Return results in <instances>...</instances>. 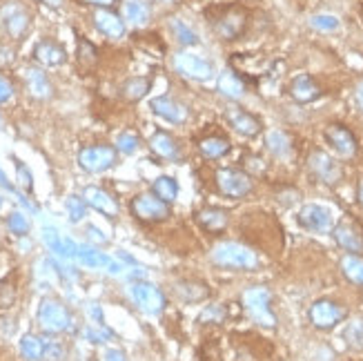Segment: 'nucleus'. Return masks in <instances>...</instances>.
<instances>
[{
	"label": "nucleus",
	"mask_w": 363,
	"mask_h": 361,
	"mask_svg": "<svg viewBox=\"0 0 363 361\" xmlns=\"http://www.w3.org/2000/svg\"><path fill=\"white\" fill-rule=\"evenodd\" d=\"M87 232H90V236H92L94 241H101V243H105V241H107V239L103 236V232H99V230H96V227H90Z\"/></svg>",
	"instance_id": "8fccbe9b"
},
{
	"label": "nucleus",
	"mask_w": 363,
	"mask_h": 361,
	"mask_svg": "<svg viewBox=\"0 0 363 361\" xmlns=\"http://www.w3.org/2000/svg\"><path fill=\"white\" fill-rule=\"evenodd\" d=\"M176 290L183 295L185 301H201L210 295V290L205 288L203 283H194V281H183V283H178Z\"/></svg>",
	"instance_id": "f704fd0d"
},
{
	"label": "nucleus",
	"mask_w": 363,
	"mask_h": 361,
	"mask_svg": "<svg viewBox=\"0 0 363 361\" xmlns=\"http://www.w3.org/2000/svg\"><path fill=\"white\" fill-rule=\"evenodd\" d=\"M297 221L304 230L312 234H328L334 225V216L330 208L319 206V203H306V206L299 210Z\"/></svg>",
	"instance_id": "6e6552de"
},
{
	"label": "nucleus",
	"mask_w": 363,
	"mask_h": 361,
	"mask_svg": "<svg viewBox=\"0 0 363 361\" xmlns=\"http://www.w3.org/2000/svg\"><path fill=\"white\" fill-rule=\"evenodd\" d=\"M118 150L112 146H90L78 152V165L90 174H101L116 165Z\"/></svg>",
	"instance_id": "0eeeda50"
},
{
	"label": "nucleus",
	"mask_w": 363,
	"mask_h": 361,
	"mask_svg": "<svg viewBox=\"0 0 363 361\" xmlns=\"http://www.w3.org/2000/svg\"><path fill=\"white\" fill-rule=\"evenodd\" d=\"M0 29H3L9 38H22L29 29V14L20 5L9 3L0 9Z\"/></svg>",
	"instance_id": "ddd939ff"
},
{
	"label": "nucleus",
	"mask_w": 363,
	"mask_h": 361,
	"mask_svg": "<svg viewBox=\"0 0 363 361\" xmlns=\"http://www.w3.org/2000/svg\"><path fill=\"white\" fill-rule=\"evenodd\" d=\"M346 339L353 348H363V317H357L355 321L348 323Z\"/></svg>",
	"instance_id": "e433bc0d"
},
{
	"label": "nucleus",
	"mask_w": 363,
	"mask_h": 361,
	"mask_svg": "<svg viewBox=\"0 0 363 361\" xmlns=\"http://www.w3.org/2000/svg\"><path fill=\"white\" fill-rule=\"evenodd\" d=\"M339 266H341V272L350 283L363 288V257L361 255H343L341 261H339Z\"/></svg>",
	"instance_id": "cd10ccee"
},
{
	"label": "nucleus",
	"mask_w": 363,
	"mask_h": 361,
	"mask_svg": "<svg viewBox=\"0 0 363 361\" xmlns=\"http://www.w3.org/2000/svg\"><path fill=\"white\" fill-rule=\"evenodd\" d=\"M78 56H80V60L85 65H92V63H96V56H99V52H96V47L90 41L80 38L78 41Z\"/></svg>",
	"instance_id": "a19ab883"
},
{
	"label": "nucleus",
	"mask_w": 363,
	"mask_h": 361,
	"mask_svg": "<svg viewBox=\"0 0 363 361\" xmlns=\"http://www.w3.org/2000/svg\"><path fill=\"white\" fill-rule=\"evenodd\" d=\"M150 148L156 156H161V159H167V161L180 159L178 143L172 134H167V132H156V134L150 139Z\"/></svg>",
	"instance_id": "b1692460"
},
{
	"label": "nucleus",
	"mask_w": 363,
	"mask_h": 361,
	"mask_svg": "<svg viewBox=\"0 0 363 361\" xmlns=\"http://www.w3.org/2000/svg\"><path fill=\"white\" fill-rule=\"evenodd\" d=\"M154 3H159V5H172L174 0H154Z\"/></svg>",
	"instance_id": "5fc2aeb1"
},
{
	"label": "nucleus",
	"mask_w": 363,
	"mask_h": 361,
	"mask_svg": "<svg viewBox=\"0 0 363 361\" xmlns=\"http://www.w3.org/2000/svg\"><path fill=\"white\" fill-rule=\"evenodd\" d=\"M11 94H14V87H11V83L7 78L0 76V103H5L11 99Z\"/></svg>",
	"instance_id": "a18cd8bd"
},
{
	"label": "nucleus",
	"mask_w": 363,
	"mask_h": 361,
	"mask_svg": "<svg viewBox=\"0 0 363 361\" xmlns=\"http://www.w3.org/2000/svg\"><path fill=\"white\" fill-rule=\"evenodd\" d=\"M169 29H172V34H174V38L180 43V45H199V36H197V31L192 29L187 22H183L180 18H174L172 22H169Z\"/></svg>",
	"instance_id": "72a5a7b5"
},
{
	"label": "nucleus",
	"mask_w": 363,
	"mask_h": 361,
	"mask_svg": "<svg viewBox=\"0 0 363 361\" xmlns=\"http://www.w3.org/2000/svg\"><path fill=\"white\" fill-rule=\"evenodd\" d=\"M63 357H65L63 346L56 344V341H47V346H45V359L47 361H60Z\"/></svg>",
	"instance_id": "79ce46f5"
},
{
	"label": "nucleus",
	"mask_w": 363,
	"mask_h": 361,
	"mask_svg": "<svg viewBox=\"0 0 363 361\" xmlns=\"http://www.w3.org/2000/svg\"><path fill=\"white\" fill-rule=\"evenodd\" d=\"M16 174H18V180H20V185L25 187V190H31V172L27 170V165L25 163H20L16 161Z\"/></svg>",
	"instance_id": "37998d69"
},
{
	"label": "nucleus",
	"mask_w": 363,
	"mask_h": 361,
	"mask_svg": "<svg viewBox=\"0 0 363 361\" xmlns=\"http://www.w3.org/2000/svg\"><path fill=\"white\" fill-rule=\"evenodd\" d=\"M197 221L203 230L208 232H221L227 225V212L221 208H203L201 212H197Z\"/></svg>",
	"instance_id": "a878e982"
},
{
	"label": "nucleus",
	"mask_w": 363,
	"mask_h": 361,
	"mask_svg": "<svg viewBox=\"0 0 363 361\" xmlns=\"http://www.w3.org/2000/svg\"><path fill=\"white\" fill-rule=\"evenodd\" d=\"M94 25L96 29H99L101 34H105L107 38H112V41H118V38H123L125 36V22L120 20L116 14H112V11H107V9H99L94 14Z\"/></svg>",
	"instance_id": "412c9836"
},
{
	"label": "nucleus",
	"mask_w": 363,
	"mask_h": 361,
	"mask_svg": "<svg viewBox=\"0 0 363 361\" xmlns=\"http://www.w3.org/2000/svg\"><path fill=\"white\" fill-rule=\"evenodd\" d=\"M87 337H90V339H94L96 344H99V341L105 339V337H110V332H94V330H87Z\"/></svg>",
	"instance_id": "de8ad7c7"
},
{
	"label": "nucleus",
	"mask_w": 363,
	"mask_h": 361,
	"mask_svg": "<svg viewBox=\"0 0 363 361\" xmlns=\"http://www.w3.org/2000/svg\"><path fill=\"white\" fill-rule=\"evenodd\" d=\"M129 292H131V299H134V304L143 312H148V315H159V312H163L165 297L156 285H152L148 281H136V283H131Z\"/></svg>",
	"instance_id": "f8f14e48"
},
{
	"label": "nucleus",
	"mask_w": 363,
	"mask_h": 361,
	"mask_svg": "<svg viewBox=\"0 0 363 361\" xmlns=\"http://www.w3.org/2000/svg\"><path fill=\"white\" fill-rule=\"evenodd\" d=\"M74 257L87 268H105L107 272H112V274H118L120 270H123L116 261H112L107 255H103V252H99L96 248H90V246L74 243Z\"/></svg>",
	"instance_id": "f3484780"
},
{
	"label": "nucleus",
	"mask_w": 363,
	"mask_h": 361,
	"mask_svg": "<svg viewBox=\"0 0 363 361\" xmlns=\"http://www.w3.org/2000/svg\"><path fill=\"white\" fill-rule=\"evenodd\" d=\"M219 92L225 96V99H241L245 94V83L241 80L234 71H223L221 78H219Z\"/></svg>",
	"instance_id": "c85d7f7f"
},
{
	"label": "nucleus",
	"mask_w": 363,
	"mask_h": 361,
	"mask_svg": "<svg viewBox=\"0 0 363 361\" xmlns=\"http://www.w3.org/2000/svg\"><path fill=\"white\" fill-rule=\"evenodd\" d=\"M152 112L156 116H161L163 120H167V123H172V125H183L187 120V116H190L187 107L180 105L174 99H169V96H159V99H154L152 101Z\"/></svg>",
	"instance_id": "dca6fc26"
},
{
	"label": "nucleus",
	"mask_w": 363,
	"mask_h": 361,
	"mask_svg": "<svg viewBox=\"0 0 363 361\" xmlns=\"http://www.w3.org/2000/svg\"><path fill=\"white\" fill-rule=\"evenodd\" d=\"M348 317V310L332 299H317L308 310V319L317 330H332Z\"/></svg>",
	"instance_id": "20e7f679"
},
{
	"label": "nucleus",
	"mask_w": 363,
	"mask_h": 361,
	"mask_svg": "<svg viewBox=\"0 0 363 361\" xmlns=\"http://www.w3.org/2000/svg\"><path fill=\"white\" fill-rule=\"evenodd\" d=\"M227 123L234 132H239V134L245 136V139L257 136L261 132V120L254 114L241 110V107H229L227 110Z\"/></svg>",
	"instance_id": "a211bd4d"
},
{
	"label": "nucleus",
	"mask_w": 363,
	"mask_h": 361,
	"mask_svg": "<svg viewBox=\"0 0 363 361\" xmlns=\"http://www.w3.org/2000/svg\"><path fill=\"white\" fill-rule=\"evenodd\" d=\"M265 146H268L270 154L276 156V159H287L290 154H292V141L281 129H272L268 132V136H265Z\"/></svg>",
	"instance_id": "bb28decb"
},
{
	"label": "nucleus",
	"mask_w": 363,
	"mask_h": 361,
	"mask_svg": "<svg viewBox=\"0 0 363 361\" xmlns=\"http://www.w3.org/2000/svg\"><path fill=\"white\" fill-rule=\"evenodd\" d=\"M38 323L45 332L60 334L71 328V312L56 299H45L41 301L38 308Z\"/></svg>",
	"instance_id": "423d86ee"
},
{
	"label": "nucleus",
	"mask_w": 363,
	"mask_h": 361,
	"mask_svg": "<svg viewBox=\"0 0 363 361\" xmlns=\"http://www.w3.org/2000/svg\"><path fill=\"white\" fill-rule=\"evenodd\" d=\"M129 210L134 214V219L143 221V223H161V221H167L169 219V206L159 199L152 192H145V194H138L131 199L129 203Z\"/></svg>",
	"instance_id": "39448f33"
},
{
	"label": "nucleus",
	"mask_w": 363,
	"mask_h": 361,
	"mask_svg": "<svg viewBox=\"0 0 363 361\" xmlns=\"http://www.w3.org/2000/svg\"><path fill=\"white\" fill-rule=\"evenodd\" d=\"M141 146V141L136 134H131V132H123V134H118L116 139V150L123 152V154H134Z\"/></svg>",
	"instance_id": "ea45409f"
},
{
	"label": "nucleus",
	"mask_w": 363,
	"mask_h": 361,
	"mask_svg": "<svg viewBox=\"0 0 363 361\" xmlns=\"http://www.w3.org/2000/svg\"><path fill=\"white\" fill-rule=\"evenodd\" d=\"M361 14H363V9H361Z\"/></svg>",
	"instance_id": "4d7b16f0"
},
{
	"label": "nucleus",
	"mask_w": 363,
	"mask_h": 361,
	"mask_svg": "<svg viewBox=\"0 0 363 361\" xmlns=\"http://www.w3.org/2000/svg\"><path fill=\"white\" fill-rule=\"evenodd\" d=\"M174 69L180 76L192 78V80H210L214 76L212 60L203 58L199 54H190V52L174 56Z\"/></svg>",
	"instance_id": "1a4fd4ad"
},
{
	"label": "nucleus",
	"mask_w": 363,
	"mask_h": 361,
	"mask_svg": "<svg viewBox=\"0 0 363 361\" xmlns=\"http://www.w3.org/2000/svg\"><path fill=\"white\" fill-rule=\"evenodd\" d=\"M212 261L221 268H232V270H252L257 268V255L248 248L227 241V243H219L212 250Z\"/></svg>",
	"instance_id": "f257e3e1"
},
{
	"label": "nucleus",
	"mask_w": 363,
	"mask_h": 361,
	"mask_svg": "<svg viewBox=\"0 0 363 361\" xmlns=\"http://www.w3.org/2000/svg\"><path fill=\"white\" fill-rule=\"evenodd\" d=\"M310 25L317 31H336L341 27V20H339L334 14H314L310 18Z\"/></svg>",
	"instance_id": "c9c22d12"
},
{
	"label": "nucleus",
	"mask_w": 363,
	"mask_h": 361,
	"mask_svg": "<svg viewBox=\"0 0 363 361\" xmlns=\"http://www.w3.org/2000/svg\"><path fill=\"white\" fill-rule=\"evenodd\" d=\"M334 241L348 252V255H363V234L353 223H348V221L339 223L334 227Z\"/></svg>",
	"instance_id": "aec40b11"
},
{
	"label": "nucleus",
	"mask_w": 363,
	"mask_h": 361,
	"mask_svg": "<svg viewBox=\"0 0 363 361\" xmlns=\"http://www.w3.org/2000/svg\"><path fill=\"white\" fill-rule=\"evenodd\" d=\"M14 304V290L9 285H0V308H9Z\"/></svg>",
	"instance_id": "c03bdc74"
},
{
	"label": "nucleus",
	"mask_w": 363,
	"mask_h": 361,
	"mask_svg": "<svg viewBox=\"0 0 363 361\" xmlns=\"http://www.w3.org/2000/svg\"><path fill=\"white\" fill-rule=\"evenodd\" d=\"M357 199H359V203L363 206V178H361V183H359V190H357Z\"/></svg>",
	"instance_id": "864d4df0"
},
{
	"label": "nucleus",
	"mask_w": 363,
	"mask_h": 361,
	"mask_svg": "<svg viewBox=\"0 0 363 361\" xmlns=\"http://www.w3.org/2000/svg\"><path fill=\"white\" fill-rule=\"evenodd\" d=\"M287 94H290V99H292L294 103L308 105V103L319 99V96H321V87H319V83L314 80L310 74H299V76H294L292 80H290Z\"/></svg>",
	"instance_id": "2eb2a0df"
},
{
	"label": "nucleus",
	"mask_w": 363,
	"mask_h": 361,
	"mask_svg": "<svg viewBox=\"0 0 363 361\" xmlns=\"http://www.w3.org/2000/svg\"><path fill=\"white\" fill-rule=\"evenodd\" d=\"M245 25H248V11L236 5L223 7L221 14L212 18L214 34L221 41H236L245 31Z\"/></svg>",
	"instance_id": "7ed1b4c3"
},
{
	"label": "nucleus",
	"mask_w": 363,
	"mask_h": 361,
	"mask_svg": "<svg viewBox=\"0 0 363 361\" xmlns=\"http://www.w3.org/2000/svg\"><path fill=\"white\" fill-rule=\"evenodd\" d=\"M216 185H219L221 194L229 199H243L254 187L252 176L243 170H219L216 172Z\"/></svg>",
	"instance_id": "9d476101"
},
{
	"label": "nucleus",
	"mask_w": 363,
	"mask_h": 361,
	"mask_svg": "<svg viewBox=\"0 0 363 361\" xmlns=\"http://www.w3.org/2000/svg\"><path fill=\"white\" fill-rule=\"evenodd\" d=\"M355 103H357V107L363 112V78L357 83V87H355Z\"/></svg>",
	"instance_id": "49530a36"
},
{
	"label": "nucleus",
	"mask_w": 363,
	"mask_h": 361,
	"mask_svg": "<svg viewBox=\"0 0 363 361\" xmlns=\"http://www.w3.org/2000/svg\"><path fill=\"white\" fill-rule=\"evenodd\" d=\"M152 192L159 199H163L165 203H172L176 199V194H178V183H176L174 176H159L154 180Z\"/></svg>",
	"instance_id": "473e14b6"
},
{
	"label": "nucleus",
	"mask_w": 363,
	"mask_h": 361,
	"mask_svg": "<svg viewBox=\"0 0 363 361\" xmlns=\"http://www.w3.org/2000/svg\"><path fill=\"white\" fill-rule=\"evenodd\" d=\"M0 206H3V199H0Z\"/></svg>",
	"instance_id": "6e6d98bb"
},
{
	"label": "nucleus",
	"mask_w": 363,
	"mask_h": 361,
	"mask_svg": "<svg viewBox=\"0 0 363 361\" xmlns=\"http://www.w3.org/2000/svg\"><path fill=\"white\" fill-rule=\"evenodd\" d=\"M123 18L134 27H143L150 22V5L145 0H123Z\"/></svg>",
	"instance_id": "393cba45"
},
{
	"label": "nucleus",
	"mask_w": 363,
	"mask_h": 361,
	"mask_svg": "<svg viewBox=\"0 0 363 361\" xmlns=\"http://www.w3.org/2000/svg\"><path fill=\"white\" fill-rule=\"evenodd\" d=\"M7 227H9V232H11V234H16V236H25V234L29 232V221H27V216H25V214L14 212V214H9Z\"/></svg>",
	"instance_id": "58836bf2"
},
{
	"label": "nucleus",
	"mask_w": 363,
	"mask_h": 361,
	"mask_svg": "<svg viewBox=\"0 0 363 361\" xmlns=\"http://www.w3.org/2000/svg\"><path fill=\"white\" fill-rule=\"evenodd\" d=\"M199 150L205 159H221L229 152V141L223 136H208L199 143Z\"/></svg>",
	"instance_id": "7c9ffc66"
},
{
	"label": "nucleus",
	"mask_w": 363,
	"mask_h": 361,
	"mask_svg": "<svg viewBox=\"0 0 363 361\" xmlns=\"http://www.w3.org/2000/svg\"><path fill=\"white\" fill-rule=\"evenodd\" d=\"M65 208L69 212V219L71 223H78L83 216H85V210H87V203H85L83 197H76V194H71L67 201H65Z\"/></svg>",
	"instance_id": "4c0bfd02"
},
{
	"label": "nucleus",
	"mask_w": 363,
	"mask_h": 361,
	"mask_svg": "<svg viewBox=\"0 0 363 361\" xmlns=\"http://www.w3.org/2000/svg\"><path fill=\"white\" fill-rule=\"evenodd\" d=\"M87 3H90V5H96V7H103V9H105V7H112V5H114V0H87Z\"/></svg>",
	"instance_id": "3c124183"
},
{
	"label": "nucleus",
	"mask_w": 363,
	"mask_h": 361,
	"mask_svg": "<svg viewBox=\"0 0 363 361\" xmlns=\"http://www.w3.org/2000/svg\"><path fill=\"white\" fill-rule=\"evenodd\" d=\"M261 163V159H257V156H250V165L248 167H254V170H263V165H257Z\"/></svg>",
	"instance_id": "603ef678"
},
{
	"label": "nucleus",
	"mask_w": 363,
	"mask_h": 361,
	"mask_svg": "<svg viewBox=\"0 0 363 361\" xmlns=\"http://www.w3.org/2000/svg\"><path fill=\"white\" fill-rule=\"evenodd\" d=\"M34 58L38 60L41 65L58 67V65H63L65 60H67V54H65V50L58 43H54V41H41L38 45H36V50H34Z\"/></svg>",
	"instance_id": "5701e85b"
},
{
	"label": "nucleus",
	"mask_w": 363,
	"mask_h": 361,
	"mask_svg": "<svg viewBox=\"0 0 363 361\" xmlns=\"http://www.w3.org/2000/svg\"><path fill=\"white\" fill-rule=\"evenodd\" d=\"M323 139L330 146V150L339 156V159H353V156L357 154V150H359L357 136L346 125H339V123L328 125L323 132Z\"/></svg>",
	"instance_id": "9b49d317"
},
{
	"label": "nucleus",
	"mask_w": 363,
	"mask_h": 361,
	"mask_svg": "<svg viewBox=\"0 0 363 361\" xmlns=\"http://www.w3.org/2000/svg\"><path fill=\"white\" fill-rule=\"evenodd\" d=\"M308 167H310V172L314 176H317L319 180H323V183H328V185H334V183L341 180V165H339L336 159H332L330 154H325L321 150H314L310 154Z\"/></svg>",
	"instance_id": "4468645a"
},
{
	"label": "nucleus",
	"mask_w": 363,
	"mask_h": 361,
	"mask_svg": "<svg viewBox=\"0 0 363 361\" xmlns=\"http://www.w3.org/2000/svg\"><path fill=\"white\" fill-rule=\"evenodd\" d=\"M22 76H25L27 90H29V94L34 96V99L50 101L52 96H54V85H52V80L47 78V74H45L43 69H38V67H27Z\"/></svg>",
	"instance_id": "6ab92c4d"
},
{
	"label": "nucleus",
	"mask_w": 363,
	"mask_h": 361,
	"mask_svg": "<svg viewBox=\"0 0 363 361\" xmlns=\"http://www.w3.org/2000/svg\"><path fill=\"white\" fill-rule=\"evenodd\" d=\"M150 87H152V80L150 78L134 76V78H129V80L123 83V87H120V94H123V99L136 103V101H141L143 96L150 92Z\"/></svg>",
	"instance_id": "c756f323"
},
{
	"label": "nucleus",
	"mask_w": 363,
	"mask_h": 361,
	"mask_svg": "<svg viewBox=\"0 0 363 361\" xmlns=\"http://www.w3.org/2000/svg\"><path fill=\"white\" fill-rule=\"evenodd\" d=\"M243 304H245V310H248V315L261 323V326L265 328H274L276 326V317H274V312H272V295L268 288H263V285H254L250 288V290L243 292Z\"/></svg>",
	"instance_id": "f03ea898"
},
{
	"label": "nucleus",
	"mask_w": 363,
	"mask_h": 361,
	"mask_svg": "<svg viewBox=\"0 0 363 361\" xmlns=\"http://www.w3.org/2000/svg\"><path fill=\"white\" fill-rule=\"evenodd\" d=\"M83 199H85V203H87V206H92L94 210H99L105 216H116L118 214L116 201L110 194H107L105 190H101V187H94V185L85 187L83 190Z\"/></svg>",
	"instance_id": "4be33fe9"
},
{
	"label": "nucleus",
	"mask_w": 363,
	"mask_h": 361,
	"mask_svg": "<svg viewBox=\"0 0 363 361\" xmlns=\"http://www.w3.org/2000/svg\"><path fill=\"white\" fill-rule=\"evenodd\" d=\"M45 346H47V341L38 339L36 334H25L20 339V353L29 361H41V359H45Z\"/></svg>",
	"instance_id": "2f4dec72"
},
{
	"label": "nucleus",
	"mask_w": 363,
	"mask_h": 361,
	"mask_svg": "<svg viewBox=\"0 0 363 361\" xmlns=\"http://www.w3.org/2000/svg\"><path fill=\"white\" fill-rule=\"evenodd\" d=\"M105 361H125L123 353H118V351H110L105 357Z\"/></svg>",
	"instance_id": "09e8293b"
}]
</instances>
